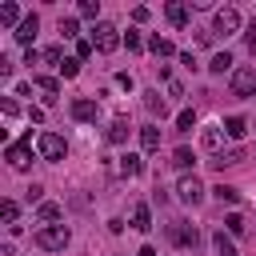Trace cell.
Instances as JSON below:
<instances>
[{"label": "cell", "instance_id": "obj_24", "mask_svg": "<svg viewBox=\"0 0 256 256\" xmlns=\"http://www.w3.org/2000/svg\"><path fill=\"white\" fill-rule=\"evenodd\" d=\"M196 128V112L192 108H180V116H176V132H192Z\"/></svg>", "mask_w": 256, "mask_h": 256}, {"label": "cell", "instance_id": "obj_21", "mask_svg": "<svg viewBox=\"0 0 256 256\" xmlns=\"http://www.w3.org/2000/svg\"><path fill=\"white\" fill-rule=\"evenodd\" d=\"M36 88H40V92H44V100H48V104H52V100H56V96H60V84H56V80H52V76H36Z\"/></svg>", "mask_w": 256, "mask_h": 256}, {"label": "cell", "instance_id": "obj_8", "mask_svg": "<svg viewBox=\"0 0 256 256\" xmlns=\"http://www.w3.org/2000/svg\"><path fill=\"white\" fill-rule=\"evenodd\" d=\"M168 240H172V244H184V248H188V244L196 248V240H200V232H196L192 224H168Z\"/></svg>", "mask_w": 256, "mask_h": 256}, {"label": "cell", "instance_id": "obj_25", "mask_svg": "<svg viewBox=\"0 0 256 256\" xmlns=\"http://www.w3.org/2000/svg\"><path fill=\"white\" fill-rule=\"evenodd\" d=\"M220 128H224V124H208V128L200 132V140H204V148H220Z\"/></svg>", "mask_w": 256, "mask_h": 256}, {"label": "cell", "instance_id": "obj_19", "mask_svg": "<svg viewBox=\"0 0 256 256\" xmlns=\"http://www.w3.org/2000/svg\"><path fill=\"white\" fill-rule=\"evenodd\" d=\"M192 164H196V152H192V148H176V152H172V168H180V172H188Z\"/></svg>", "mask_w": 256, "mask_h": 256}, {"label": "cell", "instance_id": "obj_16", "mask_svg": "<svg viewBox=\"0 0 256 256\" xmlns=\"http://www.w3.org/2000/svg\"><path fill=\"white\" fill-rule=\"evenodd\" d=\"M144 108H148L152 116H160V120L168 116V104H164V96H160V92H144Z\"/></svg>", "mask_w": 256, "mask_h": 256}, {"label": "cell", "instance_id": "obj_27", "mask_svg": "<svg viewBox=\"0 0 256 256\" xmlns=\"http://www.w3.org/2000/svg\"><path fill=\"white\" fill-rule=\"evenodd\" d=\"M212 244H216V256H236V248H232V240H228L224 232H216V236H212Z\"/></svg>", "mask_w": 256, "mask_h": 256}, {"label": "cell", "instance_id": "obj_23", "mask_svg": "<svg viewBox=\"0 0 256 256\" xmlns=\"http://www.w3.org/2000/svg\"><path fill=\"white\" fill-rule=\"evenodd\" d=\"M140 172H144L140 156H132V152H128V156H120V176H140Z\"/></svg>", "mask_w": 256, "mask_h": 256}, {"label": "cell", "instance_id": "obj_37", "mask_svg": "<svg viewBox=\"0 0 256 256\" xmlns=\"http://www.w3.org/2000/svg\"><path fill=\"white\" fill-rule=\"evenodd\" d=\"M92 48H96L92 40H76V56H80V60H84V56H92Z\"/></svg>", "mask_w": 256, "mask_h": 256}, {"label": "cell", "instance_id": "obj_33", "mask_svg": "<svg viewBox=\"0 0 256 256\" xmlns=\"http://www.w3.org/2000/svg\"><path fill=\"white\" fill-rule=\"evenodd\" d=\"M224 224H228V232H232V236H240V232H244V216H240V212H232Z\"/></svg>", "mask_w": 256, "mask_h": 256}, {"label": "cell", "instance_id": "obj_20", "mask_svg": "<svg viewBox=\"0 0 256 256\" xmlns=\"http://www.w3.org/2000/svg\"><path fill=\"white\" fill-rule=\"evenodd\" d=\"M208 72H216V76H224V72H232V56H228V52H216V56L208 60Z\"/></svg>", "mask_w": 256, "mask_h": 256}, {"label": "cell", "instance_id": "obj_17", "mask_svg": "<svg viewBox=\"0 0 256 256\" xmlns=\"http://www.w3.org/2000/svg\"><path fill=\"white\" fill-rule=\"evenodd\" d=\"M148 48L156 52V60H168V56L176 52V44H172V40H164V36H152V40H148Z\"/></svg>", "mask_w": 256, "mask_h": 256}, {"label": "cell", "instance_id": "obj_11", "mask_svg": "<svg viewBox=\"0 0 256 256\" xmlns=\"http://www.w3.org/2000/svg\"><path fill=\"white\" fill-rule=\"evenodd\" d=\"M36 28H40V20H36V12H28V16L20 20V28H16L12 36H16L20 44H32V36H36Z\"/></svg>", "mask_w": 256, "mask_h": 256}, {"label": "cell", "instance_id": "obj_1", "mask_svg": "<svg viewBox=\"0 0 256 256\" xmlns=\"http://www.w3.org/2000/svg\"><path fill=\"white\" fill-rule=\"evenodd\" d=\"M36 248H44V252H60L64 244H68V228L64 224H44V228H36Z\"/></svg>", "mask_w": 256, "mask_h": 256}, {"label": "cell", "instance_id": "obj_34", "mask_svg": "<svg viewBox=\"0 0 256 256\" xmlns=\"http://www.w3.org/2000/svg\"><path fill=\"white\" fill-rule=\"evenodd\" d=\"M96 12H100V4H96V0H80V16L96 20Z\"/></svg>", "mask_w": 256, "mask_h": 256}, {"label": "cell", "instance_id": "obj_9", "mask_svg": "<svg viewBox=\"0 0 256 256\" xmlns=\"http://www.w3.org/2000/svg\"><path fill=\"white\" fill-rule=\"evenodd\" d=\"M236 28H240V12H236V8H220V12H216V32L232 36Z\"/></svg>", "mask_w": 256, "mask_h": 256}, {"label": "cell", "instance_id": "obj_10", "mask_svg": "<svg viewBox=\"0 0 256 256\" xmlns=\"http://www.w3.org/2000/svg\"><path fill=\"white\" fill-rule=\"evenodd\" d=\"M164 16H168V24H172V28H184V24H188V4L172 0V4H164Z\"/></svg>", "mask_w": 256, "mask_h": 256}, {"label": "cell", "instance_id": "obj_26", "mask_svg": "<svg viewBox=\"0 0 256 256\" xmlns=\"http://www.w3.org/2000/svg\"><path fill=\"white\" fill-rule=\"evenodd\" d=\"M212 192H216V200H224V204H236V200H240V188H232V184H216Z\"/></svg>", "mask_w": 256, "mask_h": 256}, {"label": "cell", "instance_id": "obj_28", "mask_svg": "<svg viewBox=\"0 0 256 256\" xmlns=\"http://www.w3.org/2000/svg\"><path fill=\"white\" fill-rule=\"evenodd\" d=\"M0 216H4V220H8L12 228H16V216H20V204H16V200H4V204H0Z\"/></svg>", "mask_w": 256, "mask_h": 256}, {"label": "cell", "instance_id": "obj_29", "mask_svg": "<svg viewBox=\"0 0 256 256\" xmlns=\"http://www.w3.org/2000/svg\"><path fill=\"white\" fill-rule=\"evenodd\" d=\"M44 60L60 68V64H64V48H60V44H52V48H44Z\"/></svg>", "mask_w": 256, "mask_h": 256}, {"label": "cell", "instance_id": "obj_7", "mask_svg": "<svg viewBox=\"0 0 256 256\" xmlns=\"http://www.w3.org/2000/svg\"><path fill=\"white\" fill-rule=\"evenodd\" d=\"M4 160H8L12 168H28V160H32V144H28V140H20V144H8Z\"/></svg>", "mask_w": 256, "mask_h": 256}, {"label": "cell", "instance_id": "obj_13", "mask_svg": "<svg viewBox=\"0 0 256 256\" xmlns=\"http://www.w3.org/2000/svg\"><path fill=\"white\" fill-rule=\"evenodd\" d=\"M20 20H24V16H20V4H12V0L0 4V24H4V28H20Z\"/></svg>", "mask_w": 256, "mask_h": 256}, {"label": "cell", "instance_id": "obj_4", "mask_svg": "<svg viewBox=\"0 0 256 256\" xmlns=\"http://www.w3.org/2000/svg\"><path fill=\"white\" fill-rule=\"evenodd\" d=\"M256 92V68H236L232 72V96H252Z\"/></svg>", "mask_w": 256, "mask_h": 256}, {"label": "cell", "instance_id": "obj_2", "mask_svg": "<svg viewBox=\"0 0 256 256\" xmlns=\"http://www.w3.org/2000/svg\"><path fill=\"white\" fill-rule=\"evenodd\" d=\"M92 44H96L100 52H116V48L124 44V36L116 32V24H108V20H96V24H92Z\"/></svg>", "mask_w": 256, "mask_h": 256}, {"label": "cell", "instance_id": "obj_22", "mask_svg": "<svg viewBox=\"0 0 256 256\" xmlns=\"http://www.w3.org/2000/svg\"><path fill=\"white\" fill-rule=\"evenodd\" d=\"M224 132H228L232 140H240V136L248 132V120H244V116H228V120H224Z\"/></svg>", "mask_w": 256, "mask_h": 256}, {"label": "cell", "instance_id": "obj_18", "mask_svg": "<svg viewBox=\"0 0 256 256\" xmlns=\"http://www.w3.org/2000/svg\"><path fill=\"white\" fill-rule=\"evenodd\" d=\"M140 144H144V152H156V148H160V128H156V124L140 128Z\"/></svg>", "mask_w": 256, "mask_h": 256}, {"label": "cell", "instance_id": "obj_5", "mask_svg": "<svg viewBox=\"0 0 256 256\" xmlns=\"http://www.w3.org/2000/svg\"><path fill=\"white\" fill-rule=\"evenodd\" d=\"M72 116H76L80 124H92V120L100 116V100H88V96H80V100H72Z\"/></svg>", "mask_w": 256, "mask_h": 256}, {"label": "cell", "instance_id": "obj_31", "mask_svg": "<svg viewBox=\"0 0 256 256\" xmlns=\"http://www.w3.org/2000/svg\"><path fill=\"white\" fill-rule=\"evenodd\" d=\"M40 220H48V224H52V220H60V204H52V200H48V204H40Z\"/></svg>", "mask_w": 256, "mask_h": 256}, {"label": "cell", "instance_id": "obj_3", "mask_svg": "<svg viewBox=\"0 0 256 256\" xmlns=\"http://www.w3.org/2000/svg\"><path fill=\"white\" fill-rule=\"evenodd\" d=\"M36 148H40V156H44V160H52V164H56V160H64V152H68V144H64V136H60V132H40V136H36Z\"/></svg>", "mask_w": 256, "mask_h": 256}, {"label": "cell", "instance_id": "obj_32", "mask_svg": "<svg viewBox=\"0 0 256 256\" xmlns=\"http://www.w3.org/2000/svg\"><path fill=\"white\" fill-rule=\"evenodd\" d=\"M124 44H128V52H140V48H144V40H140V32H132V28L124 32Z\"/></svg>", "mask_w": 256, "mask_h": 256}, {"label": "cell", "instance_id": "obj_14", "mask_svg": "<svg viewBox=\"0 0 256 256\" xmlns=\"http://www.w3.org/2000/svg\"><path fill=\"white\" fill-rule=\"evenodd\" d=\"M244 160V148H228V152H216V160H212V168H232V164H240Z\"/></svg>", "mask_w": 256, "mask_h": 256}, {"label": "cell", "instance_id": "obj_6", "mask_svg": "<svg viewBox=\"0 0 256 256\" xmlns=\"http://www.w3.org/2000/svg\"><path fill=\"white\" fill-rule=\"evenodd\" d=\"M176 196H180L184 204H200V200H204V188H200L196 176H184V180L176 184Z\"/></svg>", "mask_w": 256, "mask_h": 256}, {"label": "cell", "instance_id": "obj_35", "mask_svg": "<svg viewBox=\"0 0 256 256\" xmlns=\"http://www.w3.org/2000/svg\"><path fill=\"white\" fill-rule=\"evenodd\" d=\"M0 112H4V116H8V120H12V116H16V112H20V104H16V100H12V96H4V100H0Z\"/></svg>", "mask_w": 256, "mask_h": 256}, {"label": "cell", "instance_id": "obj_12", "mask_svg": "<svg viewBox=\"0 0 256 256\" xmlns=\"http://www.w3.org/2000/svg\"><path fill=\"white\" fill-rule=\"evenodd\" d=\"M104 140H108V144H124V140H128V120L116 116V120L104 128Z\"/></svg>", "mask_w": 256, "mask_h": 256}, {"label": "cell", "instance_id": "obj_30", "mask_svg": "<svg viewBox=\"0 0 256 256\" xmlns=\"http://www.w3.org/2000/svg\"><path fill=\"white\" fill-rule=\"evenodd\" d=\"M76 72H80V60H72V56H64V64H60V76H64V80H72Z\"/></svg>", "mask_w": 256, "mask_h": 256}, {"label": "cell", "instance_id": "obj_36", "mask_svg": "<svg viewBox=\"0 0 256 256\" xmlns=\"http://www.w3.org/2000/svg\"><path fill=\"white\" fill-rule=\"evenodd\" d=\"M60 32H64V36H76V32H80V24H76L72 16H64V20H60Z\"/></svg>", "mask_w": 256, "mask_h": 256}, {"label": "cell", "instance_id": "obj_15", "mask_svg": "<svg viewBox=\"0 0 256 256\" xmlns=\"http://www.w3.org/2000/svg\"><path fill=\"white\" fill-rule=\"evenodd\" d=\"M132 228H136V232H148V228H152V208H148V204H136V208H132Z\"/></svg>", "mask_w": 256, "mask_h": 256}]
</instances>
